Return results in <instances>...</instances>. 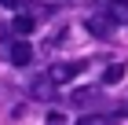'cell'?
I'll return each mask as SVG.
<instances>
[{"mask_svg":"<svg viewBox=\"0 0 128 125\" xmlns=\"http://www.w3.org/2000/svg\"><path fill=\"white\" fill-rule=\"evenodd\" d=\"M121 81H124V63H110L102 74V85H121Z\"/></svg>","mask_w":128,"mask_h":125,"instance_id":"obj_8","label":"cell"},{"mask_svg":"<svg viewBox=\"0 0 128 125\" xmlns=\"http://www.w3.org/2000/svg\"><path fill=\"white\" fill-rule=\"evenodd\" d=\"M0 8H11V11H18V8H22V0H0Z\"/></svg>","mask_w":128,"mask_h":125,"instance_id":"obj_9","label":"cell"},{"mask_svg":"<svg viewBox=\"0 0 128 125\" xmlns=\"http://www.w3.org/2000/svg\"><path fill=\"white\" fill-rule=\"evenodd\" d=\"M73 125H117V118H114V114H99V110H92V114H80Z\"/></svg>","mask_w":128,"mask_h":125,"instance_id":"obj_7","label":"cell"},{"mask_svg":"<svg viewBox=\"0 0 128 125\" xmlns=\"http://www.w3.org/2000/svg\"><path fill=\"white\" fill-rule=\"evenodd\" d=\"M88 33H95V37L106 40V37H114V26H110L106 15H92V19H88Z\"/></svg>","mask_w":128,"mask_h":125,"instance_id":"obj_5","label":"cell"},{"mask_svg":"<svg viewBox=\"0 0 128 125\" xmlns=\"http://www.w3.org/2000/svg\"><path fill=\"white\" fill-rule=\"evenodd\" d=\"M0 55L8 59L11 66H26V63H30L33 59V48H30V40H4V44H0Z\"/></svg>","mask_w":128,"mask_h":125,"instance_id":"obj_1","label":"cell"},{"mask_svg":"<svg viewBox=\"0 0 128 125\" xmlns=\"http://www.w3.org/2000/svg\"><path fill=\"white\" fill-rule=\"evenodd\" d=\"M110 4H128V0H110Z\"/></svg>","mask_w":128,"mask_h":125,"instance_id":"obj_11","label":"cell"},{"mask_svg":"<svg viewBox=\"0 0 128 125\" xmlns=\"http://www.w3.org/2000/svg\"><path fill=\"white\" fill-rule=\"evenodd\" d=\"M117 110H121V114H124V118H128V99H124V103H121V107H117Z\"/></svg>","mask_w":128,"mask_h":125,"instance_id":"obj_10","label":"cell"},{"mask_svg":"<svg viewBox=\"0 0 128 125\" xmlns=\"http://www.w3.org/2000/svg\"><path fill=\"white\" fill-rule=\"evenodd\" d=\"M70 103H73V107H92V103H99V88H95V85L73 88V92H70Z\"/></svg>","mask_w":128,"mask_h":125,"instance_id":"obj_3","label":"cell"},{"mask_svg":"<svg viewBox=\"0 0 128 125\" xmlns=\"http://www.w3.org/2000/svg\"><path fill=\"white\" fill-rule=\"evenodd\" d=\"M11 29H15L18 37H30L33 29H37V19H33V15H15V19H11Z\"/></svg>","mask_w":128,"mask_h":125,"instance_id":"obj_6","label":"cell"},{"mask_svg":"<svg viewBox=\"0 0 128 125\" xmlns=\"http://www.w3.org/2000/svg\"><path fill=\"white\" fill-rule=\"evenodd\" d=\"M55 88H59V85L44 74V77H37V81L30 85V96H33V99H51V96H55Z\"/></svg>","mask_w":128,"mask_h":125,"instance_id":"obj_4","label":"cell"},{"mask_svg":"<svg viewBox=\"0 0 128 125\" xmlns=\"http://www.w3.org/2000/svg\"><path fill=\"white\" fill-rule=\"evenodd\" d=\"M84 66H88V63H51V66H48V77L55 81V85H66V81H73V77L84 74Z\"/></svg>","mask_w":128,"mask_h":125,"instance_id":"obj_2","label":"cell"}]
</instances>
